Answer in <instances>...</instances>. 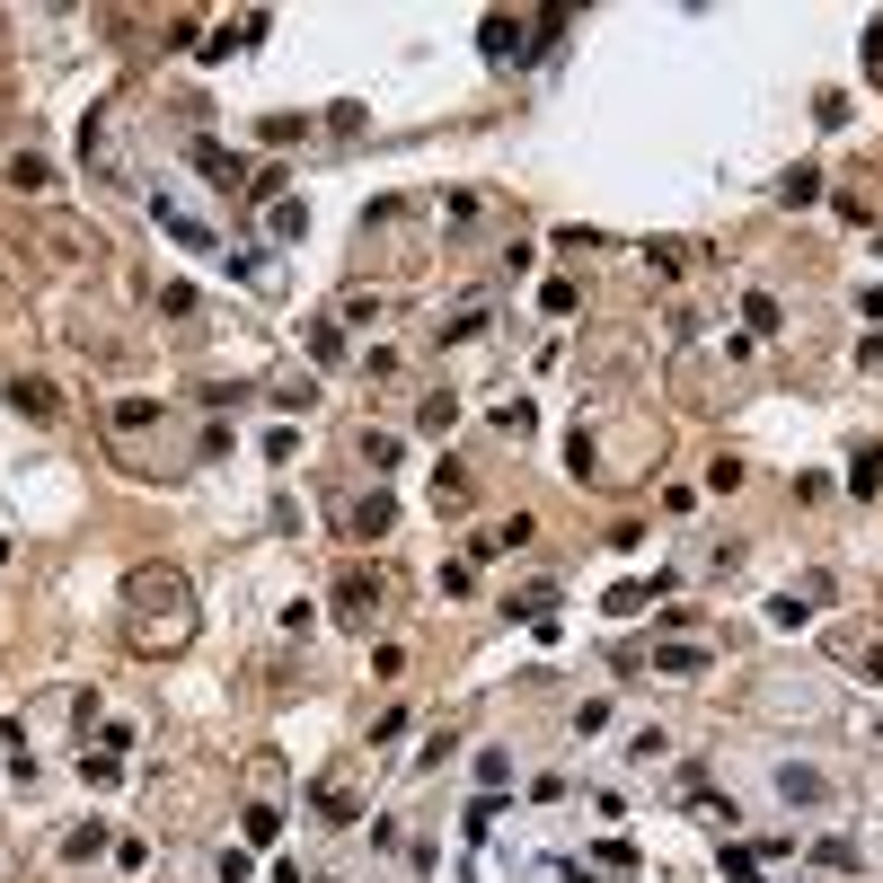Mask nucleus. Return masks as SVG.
<instances>
[{
  "label": "nucleus",
  "instance_id": "6e6552de",
  "mask_svg": "<svg viewBox=\"0 0 883 883\" xmlns=\"http://www.w3.org/2000/svg\"><path fill=\"white\" fill-rule=\"evenodd\" d=\"M707 663H716V654H707L698 636H671V645H654V671H671V681H698Z\"/></svg>",
  "mask_w": 883,
  "mask_h": 883
},
{
  "label": "nucleus",
  "instance_id": "9d476101",
  "mask_svg": "<svg viewBox=\"0 0 883 883\" xmlns=\"http://www.w3.org/2000/svg\"><path fill=\"white\" fill-rule=\"evenodd\" d=\"M521 539H530V521L513 513V521H487L478 539H468V566H487V557H504V548H521Z\"/></svg>",
  "mask_w": 883,
  "mask_h": 883
},
{
  "label": "nucleus",
  "instance_id": "a211bd4d",
  "mask_svg": "<svg viewBox=\"0 0 883 883\" xmlns=\"http://www.w3.org/2000/svg\"><path fill=\"white\" fill-rule=\"evenodd\" d=\"M495 812H504V795H495V786H487V795H478V804H468V812H459V822H468V840H495Z\"/></svg>",
  "mask_w": 883,
  "mask_h": 883
},
{
  "label": "nucleus",
  "instance_id": "393cba45",
  "mask_svg": "<svg viewBox=\"0 0 883 883\" xmlns=\"http://www.w3.org/2000/svg\"><path fill=\"white\" fill-rule=\"evenodd\" d=\"M301 230H310V203L283 194V203H275V239H301Z\"/></svg>",
  "mask_w": 883,
  "mask_h": 883
},
{
  "label": "nucleus",
  "instance_id": "a878e982",
  "mask_svg": "<svg viewBox=\"0 0 883 883\" xmlns=\"http://www.w3.org/2000/svg\"><path fill=\"white\" fill-rule=\"evenodd\" d=\"M513 778V752H495V742H487V752H478V786H504Z\"/></svg>",
  "mask_w": 883,
  "mask_h": 883
},
{
  "label": "nucleus",
  "instance_id": "bb28decb",
  "mask_svg": "<svg viewBox=\"0 0 883 883\" xmlns=\"http://www.w3.org/2000/svg\"><path fill=\"white\" fill-rule=\"evenodd\" d=\"M495 425H504V433L521 442V433H530V398H504V406H495Z\"/></svg>",
  "mask_w": 883,
  "mask_h": 883
},
{
  "label": "nucleus",
  "instance_id": "c756f323",
  "mask_svg": "<svg viewBox=\"0 0 883 883\" xmlns=\"http://www.w3.org/2000/svg\"><path fill=\"white\" fill-rule=\"evenodd\" d=\"M857 671H866V681L883 690V636H866V645H857Z\"/></svg>",
  "mask_w": 883,
  "mask_h": 883
},
{
  "label": "nucleus",
  "instance_id": "b1692460",
  "mask_svg": "<svg viewBox=\"0 0 883 883\" xmlns=\"http://www.w3.org/2000/svg\"><path fill=\"white\" fill-rule=\"evenodd\" d=\"M310 354H318V363H336V354H345V336H336V318H310Z\"/></svg>",
  "mask_w": 883,
  "mask_h": 883
},
{
  "label": "nucleus",
  "instance_id": "7ed1b4c3",
  "mask_svg": "<svg viewBox=\"0 0 883 883\" xmlns=\"http://www.w3.org/2000/svg\"><path fill=\"white\" fill-rule=\"evenodd\" d=\"M80 151H89V168H98L106 186H133V160H124V133H115V106H89V124H80Z\"/></svg>",
  "mask_w": 883,
  "mask_h": 883
},
{
  "label": "nucleus",
  "instance_id": "ddd939ff",
  "mask_svg": "<svg viewBox=\"0 0 883 883\" xmlns=\"http://www.w3.org/2000/svg\"><path fill=\"white\" fill-rule=\"evenodd\" d=\"M239 831H248V848H275V840H283V804H275V795H256V804L239 812Z\"/></svg>",
  "mask_w": 883,
  "mask_h": 883
},
{
  "label": "nucleus",
  "instance_id": "423d86ee",
  "mask_svg": "<svg viewBox=\"0 0 883 883\" xmlns=\"http://www.w3.org/2000/svg\"><path fill=\"white\" fill-rule=\"evenodd\" d=\"M194 168H203V177H213L222 194H248V177H256V168H248L239 151H222V142H194Z\"/></svg>",
  "mask_w": 883,
  "mask_h": 883
},
{
  "label": "nucleus",
  "instance_id": "20e7f679",
  "mask_svg": "<svg viewBox=\"0 0 883 883\" xmlns=\"http://www.w3.org/2000/svg\"><path fill=\"white\" fill-rule=\"evenodd\" d=\"M151 222H160V230H168L177 248H194V256H222V230H203V222L186 213L177 194H151Z\"/></svg>",
  "mask_w": 883,
  "mask_h": 883
},
{
  "label": "nucleus",
  "instance_id": "412c9836",
  "mask_svg": "<svg viewBox=\"0 0 883 883\" xmlns=\"http://www.w3.org/2000/svg\"><path fill=\"white\" fill-rule=\"evenodd\" d=\"M10 186H27V194H45V186H53V168H45L36 151H18V160H10Z\"/></svg>",
  "mask_w": 883,
  "mask_h": 883
},
{
  "label": "nucleus",
  "instance_id": "0eeeda50",
  "mask_svg": "<svg viewBox=\"0 0 883 883\" xmlns=\"http://www.w3.org/2000/svg\"><path fill=\"white\" fill-rule=\"evenodd\" d=\"M389 530H398V504H389L380 487H371L363 504H345V539H389Z\"/></svg>",
  "mask_w": 883,
  "mask_h": 883
},
{
  "label": "nucleus",
  "instance_id": "2eb2a0df",
  "mask_svg": "<svg viewBox=\"0 0 883 883\" xmlns=\"http://www.w3.org/2000/svg\"><path fill=\"white\" fill-rule=\"evenodd\" d=\"M513 609H521L530 628H548V619H557V583H521V592H513Z\"/></svg>",
  "mask_w": 883,
  "mask_h": 883
},
{
  "label": "nucleus",
  "instance_id": "f257e3e1",
  "mask_svg": "<svg viewBox=\"0 0 883 883\" xmlns=\"http://www.w3.org/2000/svg\"><path fill=\"white\" fill-rule=\"evenodd\" d=\"M124 645L133 654H186L194 645V583L177 566H133L124 575Z\"/></svg>",
  "mask_w": 883,
  "mask_h": 883
},
{
  "label": "nucleus",
  "instance_id": "4468645a",
  "mask_svg": "<svg viewBox=\"0 0 883 883\" xmlns=\"http://www.w3.org/2000/svg\"><path fill=\"white\" fill-rule=\"evenodd\" d=\"M663 592H671V575H654V583H619V592H609L601 609H609V619H636V609H654Z\"/></svg>",
  "mask_w": 883,
  "mask_h": 883
},
{
  "label": "nucleus",
  "instance_id": "4be33fe9",
  "mask_svg": "<svg viewBox=\"0 0 883 883\" xmlns=\"http://www.w3.org/2000/svg\"><path fill=\"white\" fill-rule=\"evenodd\" d=\"M742 318H752V336H778V327H786V318H778V301H769V292H752V301H742Z\"/></svg>",
  "mask_w": 883,
  "mask_h": 883
},
{
  "label": "nucleus",
  "instance_id": "f8f14e48",
  "mask_svg": "<svg viewBox=\"0 0 883 883\" xmlns=\"http://www.w3.org/2000/svg\"><path fill=\"white\" fill-rule=\"evenodd\" d=\"M318 822H327V831L363 822V804H354V786H345V778H318Z\"/></svg>",
  "mask_w": 883,
  "mask_h": 883
},
{
  "label": "nucleus",
  "instance_id": "1a4fd4ad",
  "mask_svg": "<svg viewBox=\"0 0 883 883\" xmlns=\"http://www.w3.org/2000/svg\"><path fill=\"white\" fill-rule=\"evenodd\" d=\"M778 795H786V804H831L840 786H831L822 769H804V760H786V769H778Z\"/></svg>",
  "mask_w": 883,
  "mask_h": 883
},
{
  "label": "nucleus",
  "instance_id": "c85d7f7f",
  "mask_svg": "<svg viewBox=\"0 0 883 883\" xmlns=\"http://www.w3.org/2000/svg\"><path fill=\"white\" fill-rule=\"evenodd\" d=\"M98 848H106V831H98V822H80L72 840H62V857H98Z\"/></svg>",
  "mask_w": 883,
  "mask_h": 883
},
{
  "label": "nucleus",
  "instance_id": "39448f33",
  "mask_svg": "<svg viewBox=\"0 0 883 883\" xmlns=\"http://www.w3.org/2000/svg\"><path fill=\"white\" fill-rule=\"evenodd\" d=\"M336 619H345V628H371V619H380V575H345V583H336Z\"/></svg>",
  "mask_w": 883,
  "mask_h": 883
},
{
  "label": "nucleus",
  "instance_id": "dca6fc26",
  "mask_svg": "<svg viewBox=\"0 0 883 883\" xmlns=\"http://www.w3.org/2000/svg\"><path fill=\"white\" fill-rule=\"evenodd\" d=\"M416 425H425V433H451V425H459V398H451V389H433V398L416 406Z\"/></svg>",
  "mask_w": 883,
  "mask_h": 883
},
{
  "label": "nucleus",
  "instance_id": "cd10ccee",
  "mask_svg": "<svg viewBox=\"0 0 883 883\" xmlns=\"http://www.w3.org/2000/svg\"><path fill=\"white\" fill-rule=\"evenodd\" d=\"M724 883H760V857L752 848H724Z\"/></svg>",
  "mask_w": 883,
  "mask_h": 883
},
{
  "label": "nucleus",
  "instance_id": "6ab92c4d",
  "mask_svg": "<svg viewBox=\"0 0 883 883\" xmlns=\"http://www.w3.org/2000/svg\"><path fill=\"white\" fill-rule=\"evenodd\" d=\"M812 194H822V168H786L778 177V203H812Z\"/></svg>",
  "mask_w": 883,
  "mask_h": 883
},
{
  "label": "nucleus",
  "instance_id": "9b49d317",
  "mask_svg": "<svg viewBox=\"0 0 883 883\" xmlns=\"http://www.w3.org/2000/svg\"><path fill=\"white\" fill-rule=\"evenodd\" d=\"M10 406H18V416H36V425H53V416H62L53 380H36V371H27V380H10Z\"/></svg>",
  "mask_w": 883,
  "mask_h": 883
},
{
  "label": "nucleus",
  "instance_id": "5701e85b",
  "mask_svg": "<svg viewBox=\"0 0 883 883\" xmlns=\"http://www.w3.org/2000/svg\"><path fill=\"white\" fill-rule=\"evenodd\" d=\"M812 866H831V874H857V840H822V848H812Z\"/></svg>",
  "mask_w": 883,
  "mask_h": 883
},
{
  "label": "nucleus",
  "instance_id": "f03ea898",
  "mask_svg": "<svg viewBox=\"0 0 883 883\" xmlns=\"http://www.w3.org/2000/svg\"><path fill=\"white\" fill-rule=\"evenodd\" d=\"M557 27H575V10H487L478 45H487L495 72H530V62L557 45Z\"/></svg>",
  "mask_w": 883,
  "mask_h": 883
},
{
  "label": "nucleus",
  "instance_id": "f3484780",
  "mask_svg": "<svg viewBox=\"0 0 883 883\" xmlns=\"http://www.w3.org/2000/svg\"><path fill=\"white\" fill-rule=\"evenodd\" d=\"M848 487H857V495H874V487H883V451H874V442H866V451H848Z\"/></svg>",
  "mask_w": 883,
  "mask_h": 883
},
{
  "label": "nucleus",
  "instance_id": "aec40b11",
  "mask_svg": "<svg viewBox=\"0 0 883 883\" xmlns=\"http://www.w3.org/2000/svg\"><path fill=\"white\" fill-rule=\"evenodd\" d=\"M363 468H371V478H389V468H398V433H363Z\"/></svg>",
  "mask_w": 883,
  "mask_h": 883
}]
</instances>
